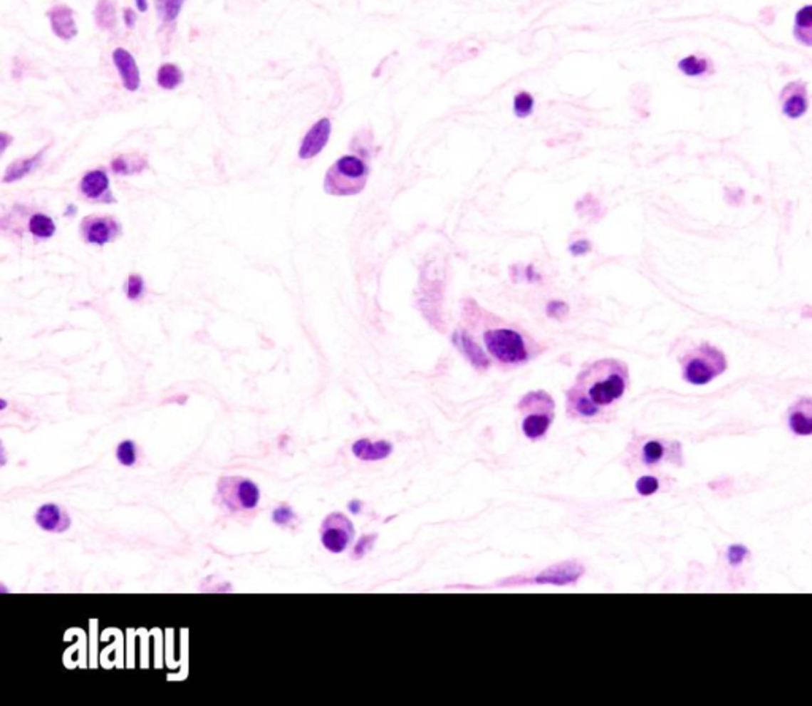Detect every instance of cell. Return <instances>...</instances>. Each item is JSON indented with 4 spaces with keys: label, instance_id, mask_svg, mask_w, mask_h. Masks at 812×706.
I'll return each instance as SVG.
<instances>
[{
    "label": "cell",
    "instance_id": "cell-24",
    "mask_svg": "<svg viewBox=\"0 0 812 706\" xmlns=\"http://www.w3.org/2000/svg\"><path fill=\"white\" fill-rule=\"evenodd\" d=\"M793 35L801 45L812 46V5L803 6L796 11Z\"/></svg>",
    "mask_w": 812,
    "mask_h": 706
},
{
    "label": "cell",
    "instance_id": "cell-13",
    "mask_svg": "<svg viewBox=\"0 0 812 706\" xmlns=\"http://www.w3.org/2000/svg\"><path fill=\"white\" fill-rule=\"evenodd\" d=\"M332 134V123L327 118H322L318 123H314L310 130L306 132L302 143L298 148V157L302 160H310L316 157L319 152L326 148L328 143V138Z\"/></svg>",
    "mask_w": 812,
    "mask_h": 706
},
{
    "label": "cell",
    "instance_id": "cell-5",
    "mask_svg": "<svg viewBox=\"0 0 812 706\" xmlns=\"http://www.w3.org/2000/svg\"><path fill=\"white\" fill-rule=\"evenodd\" d=\"M517 410L522 416L524 435L531 442L541 440L556 417V402L546 390L525 394L517 403Z\"/></svg>",
    "mask_w": 812,
    "mask_h": 706
},
{
    "label": "cell",
    "instance_id": "cell-38",
    "mask_svg": "<svg viewBox=\"0 0 812 706\" xmlns=\"http://www.w3.org/2000/svg\"><path fill=\"white\" fill-rule=\"evenodd\" d=\"M135 6L140 13H145V11H148L150 4H148V0H135Z\"/></svg>",
    "mask_w": 812,
    "mask_h": 706
},
{
    "label": "cell",
    "instance_id": "cell-34",
    "mask_svg": "<svg viewBox=\"0 0 812 706\" xmlns=\"http://www.w3.org/2000/svg\"><path fill=\"white\" fill-rule=\"evenodd\" d=\"M566 308H568V306H566L563 302L552 300V302L548 305V314L549 316H554V318L562 316V314L566 313Z\"/></svg>",
    "mask_w": 812,
    "mask_h": 706
},
{
    "label": "cell",
    "instance_id": "cell-23",
    "mask_svg": "<svg viewBox=\"0 0 812 706\" xmlns=\"http://www.w3.org/2000/svg\"><path fill=\"white\" fill-rule=\"evenodd\" d=\"M27 232H29L33 239L48 240L56 234V222L45 213H32L29 218H27Z\"/></svg>",
    "mask_w": 812,
    "mask_h": 706
},
{
    "label": "cell",
    "instance_id": "cell-32",
    "mask_svg": "<svg viewBox=\"0 0 812 706\" xmlns=\"http://www.w3.org/2000/svg\"><path fill=\"white\" fill-rule=\"evenodd\" d=\"M659 489H660V481L654 477H641L638 482H636V491H638V494L644 495V497L655 494Z\"/></svg>",
    "mask_w": 812,
    "mask_h": 706
},
{
    "label": "cell",
    "instance_id": "cell-11",
    "mask_svg": "<svg viewBox=\"0 0 812 706\" xmlns=\"http://www.w3.org/2000/svg\"><path fill=\"white\" fill-rule=\"evenodd\" d=\"M80 194L86 200L97 204H116L113 192L110 190V178L105 169L89 170L80 180Z\"/></svg>",
    "mask_w": 812,
    "mask_h": 706
},
{
    "label": "cell",
    "instance_id": "cell-1",
    "mask_svg": "<svg viewBox=\"0 0 812 706\" xmlns=\"http://www.w3.org/2000/svg\"><path fill=\"white\" fill-rule=\"evenodd\" d=\"M630 370L619 359H600L581 370L566 390V415L573 421H603L627 393Z\"/></svg>",
    "mask_w": 812,
    "mask_h": 706
},
{
    "label": "cell",
    "instance_id": "cell-29",
    "mask_svg": "<svg viewBox=\"0 0 812 706\" xmlns=\"http://www.w3.org/2000/svg\"><path fill=\"white\" fill-rule=\"evenodd\" d=\"M143 294H145L143 278L137 274H132L127 278V283H125V296H127L129 300H140L143 297Z\"/></svg>",
    "mask_w": 812,
    "mask_h": 706
},
{
    "label": "cell",
    "instance_id": "cell-19",
    "mask_svg": "<svg viewBox=\"0 0 812 706\" xmlns=\"http://www.w3.org/2000/svg\"><path fill=\"white\" fill-rule=\"evenodd\" d=\"M110 169L118 177H130V175L143 173L148 169V159L140 152H130V155H119L110 162Z\"/></svg>",
    "mask_w": 812,
    "mask_h": 706
},
{
    "label": "cell",
    "instance_id": "cell-30",
    "mask_svg": "<svg viewBox=\"0 0 812 706\" xmlns=\"http://www.w3.org/2000/svg\"><path fill=\"white\" fill-rule=\"evenodd\" d=\"M533 97L529 93H519L514 99V113L519 118H527L533 111Z\"/></svg>",
    "mask_w": 812,
    "mask_h": 706
},
{
    "label": "cell",
    "instance_id": "cell-31",
    "mask_svg": "<svg viewBox=\"0 0 812 706\" xmlns=\"http://www.w3.org/2000/svg\"><path fill=\"white\" fill-rule=\"evenodd\" d=\"M296 513H293V509L288 505H281L273 509L271 513V521L276 524V526H289V524L296 519Z\"/></svg>",
    "mask_w": 812,
    "mask_h": 706
},
{
    "label": "cell",
    "instance_id": "cell-14",
    "mask_svg": "<svg viewBox=\"0 0 812 706\" xmlns=\"http://www.w3.org/2000/svg\"><path fill=\"white\" fill-rule=\"evenodd\" d=\"M35 524L48 534H64L72 526L68 513L56 503H45L35 513Z\"/></svg>",
    "mask_w": 812,
    "mask_h": 706
},
{
    "label": "cell",
    "instance_id": "cell-35",
    "mask_svg": "<svg viewBox=\"0 0 812 706\" xmlns=\"http://www.w3.org/2000/svg\"><path fill=\"white\" fill-rule=\"evenodd\" d=\"M570 251H571V254H575V256L585 254V253H589V251H590V243L587 242V240H579L578 243H573V244H571Z\"/></svg>",
    "mask_w": 812,
    "mask_h": 706
},
{
    "label": "cell",
    "instance_id": "cell-28",
    "mask_svg": "<svg viewBox=\"0 0 812 706\" xmlns=\"http://www.w3.org/2000/svg\"><path fill=\"white\" fill-rule=\"evenodd\" d=\"M116 459L123 467H134L137 464V445L132 440H124L118 445Z\"/></svg>",
    "mask_w": 812,
    "mask_h": 706
},
{
    "label": "cell",
    "instance_id": "cell-9",
    "mask_svg": "<svg viewBox=\"0 0 812 706\" xmlns=\"http://www.w3.org/2000/svg\"><path fill=\"white\" fill-rule=\"evenodd\" d=\"M121 234L123 226L115 216L89 214L80 222V235L83 242L94 244V246H105V244L113 243L121 237Z\"/></svg>",
    "mask_w": 812,
    "mask_h": 706
},
{
    "label": "cell",
    "instance_id": "cell-16",
    "mask_svg": "<svg viewBox=\"0 0 812 706\" xmlns=\"http://www.w3.org/2000/svg\"><path fill=\"white\" fill-rule=\"evenodd\" d=\"M48 21H50L51 31L56 37L70 41L78 35V27H76L75 21V11L67 5H54L46 11Z\"/></svg>",
    "mask_w": 812,
    "mask_h": 706
},
{
    "label": "cell",
    "instance_id": "cell-2",
    "mask_svg": "<svg viewBox=\"0 0 812 706\" xmlns=\"http://www.w3.org/2000/svg\"><path fill=\"white\" fill-rule=\"evenodd\" d=\"M478 319L484 324L481 332L482 343L496 362L508 367H516L530 359V346L522 332L500 323L499 319H495L492 314L486 311H479Z\"/></svg>",
    "mask_w": 812,
    "mask_h": 706
},
{
    "label": "cell",
    "instance_id": "cell-33",
    "mask_svg": "<svg viewBox=\"0 0 812 706\" xmlns=\"http://www.w3.org/2000/svg\"><path fill=\"white\" fill-rule=\"evenodd\" d=\"M747 554H749L747 549L743 546H732L730 549H728V559H730L732 564L743 562Z\"/></svg>",
    "mask_w": 812,
    "mask_h": 706
},
{
    "label": "cell",
    "instance_id": "cell-3",
    "mask_svg": "<svg viewBox=\"0 0 812 706\" xmlns=\"http://www.w3.org/2000/svg\"><path fill=\"white\" fill-rule=\"evenodd\" d=\"M679 363L682 367V378L694 386H704L727 372V358L719 348L711 343H699L689 349Z\"/></svg>",
    "mask_w": 812,
    "mask_h": 706
},
{
    "label": "cell",
    "instance_id": "cell-10",
    "mask_svg": "<svg viewBox=\"0 0 812 706\" xmlns=\"http://www.w3.org/2000/svg\"><path fill=\"white\" fill-rule=\"evenodd\" d=\"M583 575H584L583 565L578 564V562H566V564L554 565V567L541 571L540 575H535V576H530V578H516V579H513V583L563 586V584L576 583Z\"/></svg>",
    "mask_w": 812,
    "mask_h": 706
},
{
    "label": "cell",
    "instance_id": "cell-25",
    "mask_svg": "<svg viewBox=\"0 0 812 706\" xmlns=\"http://www.w3.org/2000/svg\"><path fill=\"white\" fill-rule=\"evenodd\" d=\"M95 26L102 31H113L116 27V5L113 0H99L94 9Z\"/></svg>",
    "mask_w": 812,
    "mask_h": 706
},
{
    "label": "cell",
    "instance_id": "cell-26",
    "mask_svg": "<svg viewBox=\"0 0 812 706\" xmlns=\"http://www.w3.org/2000/svg\"><path fill=\"white\" fill-rule=\"evenodd\" d=\"M156 81H157V86L165 89V90L177 89L178 86L183 85V81H184L183 70L175 64H162L157 70Z\"/></svg>",
    "mask_w": 812,
    "mask_h": 706
},
{
    "label": "cell",
    "instance_id": "cell-18",
    "mask_svg": "<svg viewBox=\"0 0 812 706\" xmlns=\"http://www.w3.org/2000/svg\"><path fill=\"white\" fill-rule=\"evenodd\" d=\"M454 343L459 346L460 351L467 355V359L470 360L476 368L486 370L489 367V363L491 362H489L486 353L482 351L479 345L476 343L472 335L467 331H457L454 333Z\"/></svg>",
    "mask_w": 812,
    "mask_h": 706
},
{
    "label": "cell",
    "instance_id": "cell-37",
    "mask_svg": "<svg viewBox=\"0 0 812 706\" xmlns=\"http://www.w3.org/2000/svg\"><path fill=\"white\" fill-rule=\"evenodd\" d=\"M13 142V137L6 134V132H2L0 134V155H4L5 150L9 148V145Z\"/></svg>",
    "mask_w": 812,
    "mask_h": 706
},
{
    "label": "cell",
    "instance_id": "cell-8",
    "mask_svg": "<svg viewBox=\"0 0 812 706\" xmlns=\"http://www.w3.org/2000/svg\"><path fill=\"white\" fill-rule=\"evenodd\" d=\"M354 524L346 514L330 513L326 516L321 526V543L332 554H340L346 551L354 540Z\"/></svg>",
    "mask_w": 812,
    "mask_h": 706
},
{
    "label": "cell",
    "instance_id": "cell-6",
    "mask_svg": "<svg viewBox=\"0 0 812 706\" xmlns=\"http://www.w3.org/2000/svg\"><path fill=\"white\" fill-rule=\"evenodd\" d=\"M261 502V491L254 481L244 477H221L216 486V503L229 513L256 509Z\"/></svg>",
    "mask_w": 812,
    "mask_h": 706
},
{
    "label": "cell",
    "instance_id": "cell-21",
    "mask_svg": "<svg viewBox=\"0 0 812 706\" xmlns=\"http://www.w3.org/2000/svg\"><path fill=\"white\" fill-rule=\"evenodd\" d=\"M45 151H46V148L41 150L40 152H35L33 156L19 157L15 160V162H11L9 167H6V170L4 173V178H2L4 183L5 185L16 183V181L23 180L24 177H27V175L32 173L40 165L41 159H43Z\"/></svg>",
    "mask_w": 812,
    "mask_h": 706
},
{
    "label": "cell",
    "instance_id": "cell-22",
    "mask_svg": "<svg viewBox=\"0 0 812 706\" xmlns=\"http://www.w3.org/2000/svg\"><path fill=\"white\" fill-rule=\"evenodd\" d=\"M677 68L687 76H702L714 73V62L703 54H692L679 61Z\"/></svg>",
    "mask_w": 812,
    "mask_h": 706
},
{
    "label": "cell",
    "instance_id": "cell-36",
    "mask_svg": "<svg viewBox=\"0 0 812 706\" xmlns=\"http://www.w3.org/2000/svg\"><path fill=\"white\" fill-rule=\"evenodd\" d=\"M123 18H124V24L127 26L129 29H134L135 24H137V13L132 9H124Z\"/></svg>",
    "mask_w": 812,
    "mask_h": 706
},
{
    "label": "cell",
    "instance_id": "cell-27",
    "mask_svg": "<svg viewBox=\"0 0 812 706\" xmlns=\"http://www.w3.org/2000/svg\"><path fill=\"white\" fill-rule=\"evenodd\" d=\"M186 0H154L156 13L164 24H173L183 10Z\"/></svg>",
    "mask_w": 812,
    "mask_h": 706
},
{
    "label": "cell",
    "instance_id": "cell-4",
    "mask_svg": "<svg viewBox=\"0 0 812 706\" xmlns=\"http://www.w3.org/2000/svg\"><path fill=\"white\" fill-rule=\"evenodd\" d=\"M368 165L357 156H341L324 178V191L335 197H351L363 191L368 180Z\"/></svg>",
    "mask_w": 812,
    "mask_h": 706
},
{
    "label": "cell",
    "instance_id": "cell-17",
    "mask_svg": "<svg viewBox=\"0 0 812 706\" xmlns=\"http://www.w3.org/2000/svg\"><path fill=\"white\" fill-rule=\"evenodd\" d=\"M788 427L798 437L812 435V397H800L787 411Z\"/></svg>",
    "mask_w": 812,
    "mask_h": 706
},
{
    "label": "cell",
    "instance_id": "cell-7",
    "mask_svg": "<svg viewBox=\"0 0 812 706\" xmlns=\"http://www.w3.org/2000/svg\"><path fill=\"white\" fill-rule=\"evenodd\" d=\"M630 454L646 468H655L662 464L684 465L681 443L663 438H638L630 445Z\"/></svg>",
    "mask_w": 812,
    "mask_h": 706
},
{
    "label": "cell",
    "instance_id": "cell-12",
    "mask_svg": "<svg viewBox=\"0 0 812 706\" xmlns=\"http://www.w3.org/2000/svg\"><path fill=\"white\" fill-rule=\"evenodd\" d=\"M782 113L790 120H798L806 115L809 110V94L808 86L804 81H792L787 86H784L779 95Z\"/></svg>",
    "mask_w": 812,
    "mask_h": 706
},
{
    "label": "cell",
    "instance_id": "cell-15",
    "mask_svg": "<svg viewBox=\"0 0 812 706\" xmlns=\"http://www.w3.org/2000/svg\"><path fill=\"white\" fill-rule=\"evenodd\" d=\"M111 59H113V64L118 70L119 78L123 81L124 89H127L129 93H135L140 85H142V78H140V70L134 56L125 48H116L113 54H111Z\"/></svg>",
    "mask_w": 812,
    "mask_h": 706
},
{
    "label": "cell",
    "instance_id": "cell-20",
    "mask_svg": "<svg viewBox=\"0 0 812 706\" xmlns=\"http://www.w3.org/2000/svg\"><path fill=\"white\" fill-rule=\"evenodd\" d=\"M353 454L360 460H382L392 454V445L386 440L372 442L368 438H362L353 445Z\"/></svg>",
    "mask_w": 812,
    "mask_h": 706
}]
</instances>
